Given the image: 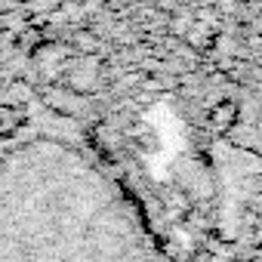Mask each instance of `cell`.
Segmentation results:
<instances>
[{"label":"cell","instance_id":"obj_1","mask_svg":"<svg viewBox=\"0 0 262 262\" xmlns=\"http://www.w3.org/2000/svg\"><path fill=\"white\" fill-rule=\"evenodd\" d=\"M28 4H37V0H0V13H10V10L28 7Z\"/></svg>","mask_w":262,"mask_h":262}]
</instances>
